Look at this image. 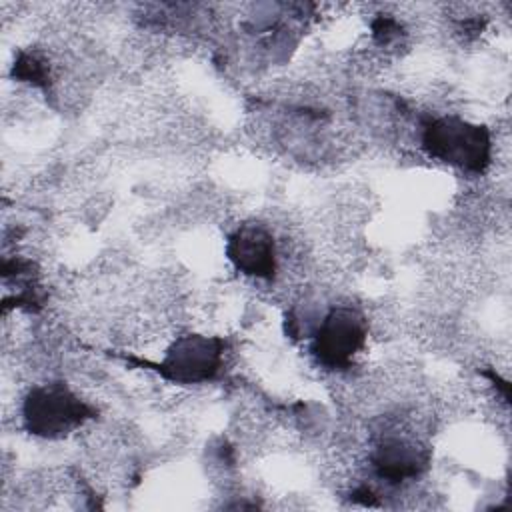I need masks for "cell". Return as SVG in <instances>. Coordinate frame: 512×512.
I'll use <instances>...</instances> for the list:
<instances>
[{"label":"cell","instance_id":"obj_5","mask_svg":"<svg viewBox=\"0 0 512 512\" xmlns=\"http://www.w3.org/2000/svg\"><path fill=\"white\" fill-rule=\"evenodd\" d=\"M228 256L234 266L252 278H272L276 272V244L264 224H242L228 242Z\"/></svg>","mask_w":512,"mask_h":512},{"label":"cell","instance_id":"obj_1","mask_svg":"<svg viewBox=\"0 0 512 512\" xmlns=\"http://www.w3.org/2000/svg\"><path fill=\"white\" fill-rule=\"evenodd\" d=\"M422 144L432 158L462 170L480 172L490 162V136L478 126L456 116L434 118L424 126Z\"/></svg>","mask_w":512,"mask_h":512},{"label":"cell","instance_id":"obj_3","mask_svg":"<svg viewBox=\"0 0 512 512\" xmlns=\"http://www.w3.org/2000/svg\"><path fill=\"white\" fill-rule=\"evenodd\" d=\"M364 340V316L350 306H338L318 322L314 354L326 368H346L350 366L354 354L362 350Z\"/></svg>","mask_w":512,"mask_h":512},{"label":"cell","instance_id":"obj_2","mask_svg":"<svg viewBox=\"0 0 512 512\" xmlns=\"http://www.w3.org/2000/svg\"><path fill=\"white\" fill-rule=\"evenodd\" d=\"M88 416V406L64 384H42L30 390L24 402V420L30 432L58 438L74 430Z\"/></svg>","mask_w":512,"mask_h":512},{"label":"cell","instance_id":"obj_4","mask_svg":"<svg viewBox=\"0 0 512 512\" xmlns=\"http://www.w3.org/2000/svg\"><path fill=\"white\" fill-rule=\"evenodd\" d=\"M222 344L206 336H182L166 352L164 372L178 382H202L216 374L220 366Z\"/></svg>","mask_w":512,"mask_h":512}]
</instances>
